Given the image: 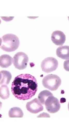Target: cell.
<instances>
[{
	"mask_svg": "<svg viewBox=\"0 0 69 134\" xmlns=\"http://www.w3.org/2000/svg\"><path fill=\"white\" fill-rule=\"evenodd\" d=\"M36 79L30 74H21L14 79L11 85V92L16 99L25 100L31 99L37 93Z\"/></svg>",
	"mask_w": 69,
	"mask_h": 134,
	"instance_id": "6da1fadb",
	"label": "cell"
},
{
	"mask_svg": "<svg viewBox=\"0 0 69 134\" xmlns=\"http://www.w3.org/2000/svg\"><path fill=\"white\" fill-rule=\"evenodd\" d=\"M20 41L16 35L7 34L1 38V49L7 52H12L19 47Z\"/></svg>",
	"mask_w": 69,
	"mask_h": 134,
	"instance_id": "7a4b0ae2",
	"label": "cell"
},
{
	"mask_svg": "<svg viewBox=\"0 0 69 134\" xmlns=\"http://www.w3.org/2000/svg\"><path fill=\"white\" fill-rule=\"evenodd\" d=\"M42 83L44 88L51 91H56L61 85V80L57 75L50 74L43 78Z\"/></svg>",
	"mask_w": 69,
	"mask_h": 134,
	"instance_id": "3957f363",
	"label": "cell"
},
{
	"mask_svg": "<svg viewBox=\"0 0 69 134\" xmlns=\"http://www.w3.org/2000/svg\"><path fill=\"white\" fill-rule=\"evenodd\" d=\"M29 61V58L25 53L18 52L14 56L12 63L16 69L22 70L26 68Z\"/></svg>",
	"mask_w": 69,
	"mask_h": 134,
	"instance_id": "277c9868",
	"label": "cell"
},
{
	"mask_svg": "<svg viewBox=\"0 0 69 134\" xmlns=\"http://www.w3.org/2000/svg\"><path fill=\"white\" fill-rule=\"evenodd\" d=\"M58 66V63L55 58L48 57L41 63V68L44 72L49 73L55 71Z\"/></svg>",
	"mask_w": 69,
	"mask_h": 134,
	"instance_id": "5b68a950",
	"label": "cell"
},
{
	"mask_svg": "<svg viewBox=\"0 0 69 134\" xmlns=\"http://www.w3.org/2000/svg\"><path fill=\"white\" fill-rule=\"evenodd\" d=\"M44 105L46 109L50 113H55L58 112L61 107L58 100L53 96L48 98L45 100Z\"/></svg>",
	"mask_w": 69,
	"mask_h": 134,
	"instance_id": "8992f818",
	"label": "cell"
},
{
	"mask_svg": "<svg viewBox=\"0 0 69 134\" xmlns=\"http://www.w3.org/2000/svg\"><path fill=\"white\" fill-rule=\"evenodd\" d=\"M26 109L29 112L31 113L37 114L39 112L43 111V107L39 99L35 98L27 103Z\"/></svg>",
	"mask_w": 69,
	"mask_h": 134,
	"instance_id": "52a82bcc",
	"label": "cell"
},
{
	"mask_svg": "<svg viewBox=\"0 0 69 134\" xmlns=\"http://www.w3.org/2000/svg\"><path fill=\"white\" fill-rule=\"evenodd\" d=\"M51 40L55 45L62 46L66 41V36L62 31H56L51 35Z\"/></svg>",
	"mask_w": 69,
	"mask_h": 134,
	"instance_id": "ba28073f",
	"label": "cell"
},
{
	"mask_svg": "<svg viewBox=\"0 0 69 134\" xmlns=\"http://www.w3.org/2000/svg\"><path fill=\"white\" fill-rule=\"evenodd\" d=\"M56 55L63 60L69 59V46H60L56 50Z\"/></svg>",
	"mask_w": 69,
	"mask_h": 134,
	"instance_id": "9c48e42d",
	"label": "cell"
},
{
	"mask_svg": "<svg viewBox=\"0 0 69 134\" xmlns=\"http://www.w3.org/2000/svg\"><path fill=\"white\" fill-rule=\"evenodd\" d=\"M12 76L11 73L7 71L2 70L0 72V84L1 85H7L10 83Z\"/></svg>",
	"mask_w": 69,
	"mask_h": 134,
	"instance_id": "30bf717a",
	"label": "cell"
},
{
	"mask_svg": "<svg viewBox=\"0 0 69 134\" xmlns=\"http://www.w3.org/2000/svg\"><path fill=\"white\" fill-rule=\"evenodd\" d=\"M13 59L9 55H3L0 57V66L3 68H8L11 65Z\"/></svg>",
	"mask_w": 69,
	"mask_h": 134,
	"instance_id": "8fae6325",
	"label": "cell"
},
{
	"mask_svg": "<svg viewBox=\"0 0 69 134\" xmlns=\"http://www.w3.org/2000/svg\"><path fill=\"white\" fill-rule=\"evenodd\" d=\"M9 116L10 118H22L23 117V112L20 108L13 107L10 110Z\"/></svg>",
	"mask_w": 69,
	"mask_h": 134,
	"instance_id": "7c38bea8",
	"label": "cell"
},
{
	"mask_svg": "<svg viewBox=\"0 0 69 134\" xmlns=\"http://www.w3.org/2000/svg\"><path fill=\"white\" fill-rule=\"evenodd\" d=\"M53 96V94L48 90H43L40 92L38 96V99L42 104V105L45 104V100L50 96Z\"/></svg>",
	"mask_w": 69,
	"mask_h": 134,
	"instance_id": "4fadbf2b",
	"label": "cell"
},
{
	"mask_svg": "<svg viewBox=\"0 0 69 134\" xmlns=\"http://www.w3.org/2000/svg\"><path fill=\"white\" fill-rule=\"evenodd\" d=\"M10 96V91L7 85H1L0 88V97L1 98L4 100L7 99Z\"/></svg>",
	"mask_w": 69,
	"mask_h": 134,
	"instance_id": "5bb4252c",
	"label": "cell"
},
{
	"mask_svg": "<svg viewBox=\"0 0 69 134\" xmlns=\"http://www.w3.org/2000/svg\"><path fill=\"white\" fill-rule=\"evenodd\" d=\"M64 68L66 71L69 72V59L64 62Z\"/></svg>",
	"mask_w": 69,
	"mask_h": 134,
	"instance_id": "9a60e30c",
	"label": "cell"
},
{
	"mask_svg": "<svg viewBox=\"0 0 69 134\" xmlns=\"http://www.w3.org/2000/svg\"><path fill=\"white\" fill-rule=\"evenodd\" d=\"M68 109H69V103H68Z\"/></svg>",
	"mask_w": 69,
	"mask_h": 134,
	"instance_id": "2e32d148",
	"label": "cell"
},
{
	"mask_svg": "<svg viewBox=\"0 0 69 134\" xmlns=\"http://www.w3.org/2000/svg\"><path fill=\"white\" fill-rule=\"evenodd\" d=\"M68 19H69V17H68Z\"/></svg>",
	"mask_w": 69,
	"mask_h": 134,
	"instance_id": "e0dca14e",
	"label": "cell"
}]
</instances>
